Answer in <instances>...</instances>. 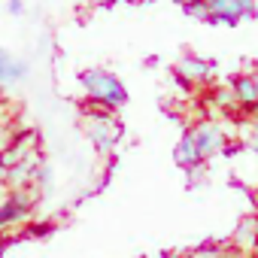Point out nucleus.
I'll list each match as a JSON object with an SVG mask.
<instances>
[{
	"label": "nucleus",
	"mask_w": 258,
	"mask_h": 258,
	"mask_svg": "<svg viewBox=\"0 0 258 258\" xmlns=\"http://www.w3.org/2000/svg\"><path fill=\"white\" fill-rule=\"evenodd\" d=\"M231 94H234L237 106L258 112V88H255L252 73H237V76L231 79Z\"/></svg>",
	"instance_id": "6e6552de"
},
{
	"label": "nucleus",
	"mask_w": 258,
	"mask_h": 258,
	"mask_svg": "<svg viewBox=\"0 0 258 258\" xmlns=\"http://www.w3.org/2000/svg\"><path fill=\"white\" fill-rule=\"evenodd\" d=\"M7 185V164H4V158H0V188Z\"/></svg>",
	"instance_id": "aec40b11"
},
{
	"label": "nucleus",
	"mask_w": 258,
	"mask_h": 258,
	"mask_svg": "<svg viewBox=\"0 0 258 258\" xmlns=\"http://www.w3.org/2000/svg\"><path fill=\"white\" fill-rule=\"evenodd\" d=\"M249 146H252V149L258 152V121L252 124V131H249Z\"/></svg>",
	"instance_id": "6ab92c4d"
},
{
	"label": "nucleus",
	"mask_w": 258,
	"mask_h": 258,
	"mask_svg": "<svg viewBox=\"0 0 258 258\" xmlns=\"http://www.w3.org/2000/svg\"><path fill=\"white\" fill-rule=\"evenodd\" d=\"M31 76V67L28 61L16 58L13 52H7L4 46H0V88H10V85H19Z\"/></svg>",
	"instance_id": "423d86ee"
},
{
	"label": "nucleus",
	"mask_w": 258,
	"mask_h": 258,
	"mask_svg": "<svg viewBox=\"0 0 258 258\" xmlns=\"http://www.w3.org/2000/svg\"><path fill=\"white\" fill-rule=\"evenodd\" d=\"M40 167H43L40 152H34V155L16 161L13 167H7V188H10V191H16V188H31L34 179H37V173H40Z\"/></svg>",
	"instance_id": "39448f33"
},
{
	"label": "nucleus",
	"mask_w": 258,
	"mask_h": 258,
	"mask_svg": "<svg viewBox=\"0 0 258 258\" xmlns=\"http://www.w3.org/2000/svg\"><path fill=\"white\" fill-rule=\"evenodd\" d=\"M79 85L85 88V94H88V100L94 103V106H100V109H118V106H124L127 103V88H124V82L112 73V70H106V67H85L82 73H79Z\"/></svg>",
	"instance_id": "f257e3e1"
},
{
	"label": "nucleus",
	"mask_w": 258,
	"mask_h": 258,
	"mask_svg": "<svg viewBox=\"0 0 258 258\" xmlns=\"http://www.w3.org/2000/svg\"><path fill=\"white\" fill-rule=\"evenodd\" d=\"M13 137H16V134H13V127H10V124H4V118H0V152L10 146V140H13Z\"/></svg>",
	"instance_id": "2eb2a0df"
},
{
	"label": "nucleus",
	"mask_w": 258,
	"mask_h": 258,
	"mask_svg": "<svg viewBox=\"0 0 258 258\" xmlns=\"http://www.w3.org/2000/svg\"><path fill=\"white\" fill-rule=\"evenodd\" d=\"M234 243L240 246V252H252V249H255V243H258V219H255V216H246V219L237 225Z\"/></svg>",
	"instance_id": "9d476101"
},
{
	"label": "nucleus",
	"mask_w": 258,
	"mask_h": 258,
	"mask_svg": "<svg viewBox=\"0 0 258 258\" xmlns=\"http://www.w3.org/2000/svg\"><path fill=\"white\" fill-rule=\"evenodd\" d=\"M191 258H225V255H222V249L216 243H207V246H198L191 252Z\"/></svg>",
	"instance_id": "ddd939ff"
},
{
	"label": "nucleus",
	"mask_w": 258,
	"mask_h": 258,
	"mask_svg": "<svg viewBox=\"0 0 258 258\" xmlns=\"http://www.w3.org/2000/svg\"><path fill=\"white\" fill-rule=\"evenodd\" d=\"M213 97H216V103H219V106H237V100H234L231 88H219V91H216Z\"/></svg>",
	"instance_id": "4468645a"
},
{
	"label": "nucleus",
	"mask_w": 258,
	"mask_h": 258,
	"mask_svg": "<svg viewBox=\"0 0 258 258\" xmlns=\"http://www.w3.org/2000/svg\"><path fill=\"white\" fill-rule=\"evenodd\" d=\"M176 4H179V7H185V4H195V0H176Z\"/></svg>",
	"instance_id": "412c9836"
},
{
	"label": "nucleus",
	"mask_w": 258,
	"mask_h": 258,
	"mask_svg": "<svg viewBox=\"0 0 258 258\" xmlns=\"http://www.w3.org/2000/svg\"><path fill=\"white\" fill-rule=\"evenodd\" d=\"M243 19H258V0H240Z\"/></svg>",
	"instance_id": "dca6fc26"
},
{
	"label": "nucleus",
	"mask_w": 258,
	"mask_h": 258,
	"mask_svg": "<svg viewBox=\"0 0 258 258\" xmlns=\"http://www.w3.org/2000/svg\"><path fill=\"white\" fill-rule=\"evenodd\" d=\"M216 70V61H207V58H198V55H182L173 67V76L182 79L185 85H204Z\"/></svg>",
	"instance_id": "20e7f679"
},
{
	"label": "nucleus",
	"mask_w": 258,
	"mask_h": 258,
	"mask_svg": "<svg viewBox=\"0 0 258 258\" xmlns=\"http://www.w3.org/2000/svg\"><path fill=\"white\" fill-rule=\"evenodd\" d=\"M34 185H37V191H40V195H43V191H49V185H52V167H49V164H43V167H40V173H37Z\"/></svg>",
	"instance_id": "f8f14e48"
},
{
	"label": "nucleus",
	"mask_w": 258,
	"mask_h": 258,
	"mask_svg": "<svg viewBox=\"0 0 258 258\" xmlns=\"http://www.w3.org/2000/svg\"><path fill=\"white\" fill-rule=\"evenodd\" d=\"M91 7H97V10H109V7H115L118 0H88Z\"/></svg>",
	"instance_id": "a211bd4d"
},
{
	"label": "nucleus",
	"mask_w": 258,
	"mask_h": 258,
	"mask_svg": "<svg viewBox=\"0 0 258 258\" xmlns=\"http://www.w3.org/2000/svg\"><path fill=\"white\" fill-rule=\"evenodd\" d=\"M252 79H255V88H258V67H255V73H252Z\"/></svg>",
	"instance_id": "4be33fe9"
},
{
	"label": "nucleus",
	"mask_w": 258,
	"mask_h": 258,
	"mask_svg": "<svg viewBox=\"0 0 258 258\" xmlns=\"http://www.w3.org/2000/svg\"><path fill=\"white\" fill-rule=\"evenodd\" d=\"M0 207H4V195H0Z\"/></svg>",
	"instance_id": "5701e85b"
},
{
	"label": "nucleus",
	"mask_w": 258,
	"mask_h": 258,
	"mask_svg": "<svg viewBox=\"0 0 258 258\" xmlns=\"http://www.w3.org/2000/svg\"><path fill=\"white\" fill-rule=\"evenodd\" d=\"M182 13H185L188 19H195V22H210V10H207V4H204V0L185 4V7H182Z\"/></svg>",
	"instance_id": "9b49d317"
},
{
	"label": "nucleus",
	"mask_w": 258,
	"mask_h": 258,
	"mask_svg": "<svg viewBox=\"0 0 258 258\" xmlns=\"http://www.w3.org/2000/svg\"><path fill=\"white\" fill-rule=\"evenodd\" d=\"M210 10V25H240L243 7L240 0H204Z\"/></svg>",
	"instance_id": "0eeeda50"
},
{
	"label": "nucleus",
	"mask_w": 258,
	"mask_h": 258,
	"mask_svg": "<svg viewBox=\"0 0 258 258\" xmlns=\"http://www.w3.org/2000/svg\"><path fill=\"white\" fill-rule=\"evenodd\" d=\"M173 161H176L182 170H195L198 164H204V158L198 155V146H195V140H191L188 131H185V134L179 137V143L173 146Z\"/></svg>",
	"instance_id": "1a4fd4ad"
},
{
	"label": "nucleus",
	"mask_w": 258,
	"mask_h": 258,
	"mask_svg": "<svg viewBox=\"0 0 258 258\" xmlns=\"http://www.w3.org/2000/svg\"><path fill=\"white\" fill-rule=\"evenodd\" d=\"M85 131H88V140L94 143V149L97 152H112L115 146H118V140H121V124L115 121V115L109 112V109H100V112H94L91 118H88V124H85Z\"/></svg>",
	"instance_id": "f03ea898"
},
{
	"label": "nucleus",
	"mask_w": 258,
	"mask_h": 258,
	"mask_svg": "<svg viewBox=\"0 0 258 258\" xmlns=\"http://www.w3.org/2000/svg\"><path fill=\"white\" fill-rule=\"evenodd\" d=\"M188 134H191V140H195V146H198V155H201L204 161L228 149V134H225V127H222L219 121H210V118H207V121H198Z\"/></svg>",
	"instance_id": "7ed1b4c3"
},
{
	"label": "nucleus",
	"mask_w": 258,
	"mask_h": 258,
	"mask_svg": "<svg viewBox=\"0 0 258 258\" xmlns=\"http://www.w3.org/2000/svg\"><path fill=\"white\" fill-rule=\"evenodd\" d=\"M7 13L10 16H25V0H7Z\"/></svg>",
	"instance_id": "f3484780"
}]
</instances>
